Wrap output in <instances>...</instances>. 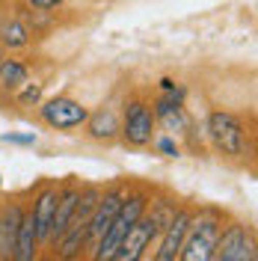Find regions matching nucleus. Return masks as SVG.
<instances>
[{"instance_id": "obj_1", "label": "nucleus", "mask_w": 258, "mask_h": 261, "mask_svg": "<svg viewBox=\"0 0 258 261\" xmlns=\"http://www.w3.org/2000/svg\"><path fill=\"white\" fill-rule=\"evenodd\" d=\"M143 214H145V199H143V196L125 199V202H122V208H119V214L113 217L110 228H107V231L101 234V241H98L95 261H110V258H113L116 249H119L122 241H125V234L131 231V226H134Z\"/></svg>"}, {"instance_id": "obj_2", "label": "nucleus", "mask_w": 258, "mask_h": 261, "mask_svg": "<svg viewBox=\"0 0 258 261\" xmlns=\"http://www.w3.org/2000/svg\"><path fill=\"white\" fill-rule=\"evenodd\" d=\"M217 238H220V223L214 214H205L190 223L187 228V238L178 249L175 261H211L214 258V246H217Z\"/></svg>"}, {"instance_id": "obj_3", "label": "nucleus", "mask_w": 258, "mask_h": 261, "mask_svg": "<svg viewBox=\"0 0 258 261\" xmlns=\"http://www.w3.org/2000/svg\"><path fill=\"white\" fill-rule=\"evenodd\" d=\"M163 231V214H143L134 226H131V231L125 234V241H122V246L116 249V255L110 261H140L145 252V246L151 244L158 234Z\"/></svg>"}, {"instance_id": "obj_4", "label": "nucleus", "mask_w": 258, "mask_h": 261, "mask_svg": "<svg viewBox=\"0 0 258 261\" xmlns=\"http://www.w3.org/2000/svg\"><path fill=\"white\" fill-rule=\"evenodd\" d=\"M86 116L89 110L83 107L81 101H74V98H50L42 104V119L48 122L50 128L57 130H71V128H81L83 122H86Z\"/></svg>"}, {"instance_id": "obj_5", "label": "nucleus", "mask_w": 258, "mask_h": 261, "mask_svg": "<svg viewBox=\"0 0 258 261\" xmlns=\"http://www.w3.org/2000/svg\"><path fill=\"white\" fill-rule=\"evenodd\" d=\"M208 134L214 146L223 154H241L243 151V125L231 113H211L208 116Z\"/></svg>"}, {"instance_id": "obj_6", "label": "nucleus", "mask_w": 258, "mask_h": 261, "mask_svg": "<svg viewBox=\"0 0 258 261\" xmlns=\"http://www.w3.org/2000/svg\"><path fill=\"white\" fill-rule=\"evenodd\" d=\"M211 261H255L252 238L246 234L243 226H228L214 246V258Z\"/></svg>"}, {"instance_id": "obj_7", "label": "nucleus", "mask_w": 258, "mask_h": 261, "mask_svg": "<svg viewBox=\"0 0 258 261\" xmlns=\"http://www.w3.org/2000/svg\"><path fill=\"white\" fill-rule=\"evenodd\" d=\"M122 134L131 146H148L151 137H154V113L140 104V101H131L128 110H125V122H122Z\"/></svg>"}, {"instance_id": "obj_8", "label": "nucleus", "mask_w": 258, "mask_h": 261, "mask_svg": "<svg viewBox=\"0 0 258 261\" xmlns=\"http://www.w3.org/2000/svg\"><path fill=\"white\" fill-rule=\"evenodd\" d=\"M193 223V217L187 211H175L169 217V223L163 226V241H161V249H158V261H175L178 258V249L187 238V228Z\"/></svg>"}, {"instance_id": "obj_9", "label": "nucleus", "mask_w": 258, "mask_h": 261, "mask_svg": "<svg viewBox=\"0 0 258 261\" xmlns=\"http://www.w3.org/2000/svg\"><path fill=\"white\" fill-rule=\"evenodd\" d=\"M122 202H125V196H122V190H110V193H104L101 199H98L95 211H92V217H89V228H86V241H101V234L110 228V223H113V217L119 214V208H122Z\"/></svg>"}, {"instance_id": "obj_10", "label": "nucleus", "mask_w": 258, "mask_h": 261, "mask_svg": "<svg viewBox=\"0 0 258 261\" xmlns=\"http://www.w3.org/2000/svg\"><path fill=\"white\" fill-rule=\"evenodd\" d=\"M57 199H60V190H57V187H48V190L39 193L36 205H33L30 214H33V220H36V238H39V241L50 238V220H54Z\"/></svg>"}, {"instance_id": "obj_11", "label": "nucleus", "mask_w": 258, "mask_h": 261, "mask_svg": "<svg viewBox=\"0 0 258 261\" xmlns=\"http://www.w3.org/2000/svg\"><path fill=\"white\" fill-rule=\"evenodd\" d=\"M36 244H39V238H36V220H33V214H24L9 261H36Z\"/></svg>"}, {"instance_id": "obj_12", "label": "nucleus", "mask_w": 258, "mask_h": 261, "mask_svg": "<svg viewBox=\"0 0 258 261\" xmlns=\"http://www.w3.org/2000/svg\"><path fill=\"white\" fill-rule=\"evenodd\" d=\"M78 199H81V190H78V187H68V190L60 193L57 208H54V220H50V238H54V241H60V234L65 231L71 214H74V208H78Z\"/></svg>"}, {"instance_id": "obj_13", "label": "nucleus", "mask_w": 258, "mask_h": 261, "mask_svg": "<svg viewBox=\"0 0 258 261\" xmlns=\"http://www.w3.org/2000/svg\"><path fill=\"white\" fill-rule=\"evenodd\" d=\"M21 217L24 211L18 205H9L3 220H0V255L9 261L12 258V246H15V234H18V226H21Z\"/></svg>"}, {"instance_id": "obj_14", "label": "nucleus", "mask_w": 258, "mask_h": 261, "mask_svg": "<svg viewBox=\"0 0 258 261\" xmlns=\"http://www.w3.org/2000/svg\"><path fill=\"white\" fill-rule=\"evenodd\" d=\"M86 122H89V134L95 140H113L119 134V119L113 110H98L95 116H86Z\"/></svg>"}, {"instance_id": "obj_15", "label": "nucleus", "mask_w": 258, "mask_h": 261, "mask_svg": "<svg viewBox=\"0 0 258 261\" xmlns=\"http://www.w3.org/2000/svg\"><path fill=\"white\" fill-rule=\"evenodd\" d=\"M27 83V65L18 60H0V86L3 89H18Z\"/></svg>"}, {"instance_id": "obj_16", "label": "nucleus", "mask_w": 258, "mask_h": 261, "mask_svg": "<svg viewBox=\"0 0 258 261\" xmlns=\"http://www.w3.org/2000/svg\"><path fill=\"white\" fill-rule=\"evenodd\" d=\"M0 42H3L6 48H24V45H27V30H24V24H21V21L3 24V27H0Z\"/></svg>"}, {"instance_id": "obj_17", "label": "nucleus", "mask_w": 258, "mask_h": 261, "mask_svg": "<svg viewBox=\"0 0 258 261\" xmlns=\"http://www.w3.org/2000/svg\"><path fill=\"white\" fill-rule=\"evenodd\" d=\"M21 104H39V98H42V86L39 83H24V89H21Z\"/></svg>"}, {"instance_id": "obj_18", "label": "nucleus", "mask_w": 258, "mask_h": 261, "mask_svg": "<svg viewBox=\"0 0 258 261\" xmlns=\"http://www.w3.org/2000/svg\"><path fill=\"white\" fill-rule=\"evenodd\" d=\"M6 143H15V146H33L36 143V134H3Z\"/></svg>"}, {"instance_id": "obj_19", "label": "nucleus", "mask_w": 258, "mask_h": 261, "mask_svg": "<svg viewBox=\"0 0 258 261\" xmlns=\"http://www.w3.org/2000/svg\"><path fill=\"white\" fill-rule=\"evenodd\" d=\"M158 148H161L163 154H169V158H178V146H175L172 137H163L161 143H158Z\"/></svg>"}, {"instance_id": "obj_20", "label": "nucleus", "mask_w": 258, "mask_h": 261, "mask_svg": "<svg viewBox=\"0 0 258 261\" xmlns=\"http://www.w3.org/2000/svg\"><path fill=\"white\" fill-rule=\"evenodd\" d=\"M63 0H30V6H36V9H54V6H60Z\"/></svg>"}, {"instance_id": "obj_21", "label": "nucleus", "mask_w": 258, "mask_h": 261, "mask_svg": "<svg viewBox=\"0 0 258 261\" xmlns=\"http://www.w3.org/2000/svg\"><path fill=\"white\" fill-rule=\"evenodd\" d=\"M0 184H3V178H0Z\"/></svg>"}]
</instances>
